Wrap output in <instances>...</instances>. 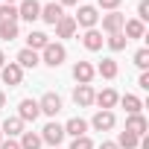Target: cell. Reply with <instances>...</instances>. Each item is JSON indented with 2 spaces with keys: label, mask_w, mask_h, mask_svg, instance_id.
Listing matches in <instances>:
<instances>
[{
  "label": "cell",
  "mask_w": 149,
  "mask_h": 149,
  "mask_svg": "<svg viewBox=\"0 0 149 149\" xmlns=\"http://www.w3.org/2000/svg\"><path fill=\"white\" fill-rule=\"evenodd\" d=\"M41 64H47V67H58L64 58H67V50H64V44H56V41H50L44 50H41Z\"/></svg>",
  "instance_id": "cell-1"
},
{
  "label": "cell",
  "mask_w": 149,
  "mask_h": 149,
  "mask_svg": "<svg viewBox=\"0 0 149 149\" xmlns=\"http://www.w3.org/2000/svg\"><path fill=\"white\" fill-rule=\"evenodd\" d=\"M73 21H76V26H82V29H97V24H100V9H97V6H79V12L73 15Z\"/></svg>",
  "instance_id": "cell-2"
},
{
  "label": "cell",
  "mask_w": 149,
  "mask_h": 149,
  "mask_svg": "<svg viewBox=\"0 0 149 149\" xmlns=\"http://www.w3.org/2000/svg\"><path fill=\"white\" fill-rule=\"evenodd\" d=\"M64 137H67V134H64L61 123H56V120H50V123H47V126L41 129V143H50L53 149H58Z\"/></svg>",
  "instance_id": "cell-3"
},
{
  "label": "cell",
  "mask_w": 149,
  "mask_h": 149,
  "mask_svg": "<svg viewBox=\"0 0 149 149\" xmlns=\"http://www.w3.org/2000/svg\"><path fill=\"white\" fill-rule=\"evenodd\" d=\"M0 79H3V85H9V88H18V85L24 82V70H21L15 61H9V64L0 67Z\"/></svg>",
  "instance_id": "cell-4"
},
{
  "label": "cell",
  "mask_w": 149,
  "mask_h": 149,
  "mask_svg": "<svg viewBox=\"0 0 149 149\" xmlns=\"http://www.w3.org/2000/svg\"><path fill=\"white\" fill-rule=\"evenodd\" d=\"M38 111H41V114H47V117H56V114L61 111V97H58V94H53V91H47V94L38 100Z\"/></svg>",
  "instance_id": "cell-5"
},
{
  "label": "cell",
  "mask_w": 149,
  "mask_h": 149,
  "mask_svg": "<svg viewBox=\"0 0 149 149\" xmlns=\"http://www.w3.org/2000/svg\"><path fill=\"white\" fill-rule=\"evenodd\" d=\"M18 117L24 120V123H35L38 117H41V111H38V100H21V105H18Z\"/></svg>",
  "instance_id": "cell-6"
},
{
  "label": "cell",
  "mask_w": 149,
  "mask_h": 149,
  "mask_svg": "<svg viewBox=\"0 0 149 149\" xmlns=\"http://www.w3.org/2000/svg\"><path fill=\"white\" fill-rule=\"evenodd\" d=\"M38 15H41V3L38 0H21L18 3V18L21 21H38Z\"/></svg>",
  "instance_id": "cell-7"
},
{
  "label": "cell",
  "mask_w": 149,
  "mask_h": 149,
  "mask_svg": "<svg viewBox=\"0 0 149 149\" xmlns=\"http://www.w3.org/2000/svg\"><path fill=\"white\" fill-rule=\"evenodd\" d=\"M97 76V70L91 61H76L73 64V79H76L79 85H91V79Z\"/></svg>",
  "instance_id": "cell-8"
},
{
  "label": "cell",
  "mask_w": 149,
  "mask_h": 149,
  "mask_svg": "<svg viewBox=\"0 0 149 149\" xmlns=\"http://www.w3.org/2000/svg\"><path fill=\"white\" fill-rule=\"evenodd\" d=\"M114 123H117V117H114V111H97L94 114V120H91V126H94V132H111L114 129Z\"/></svg>",
  "instance_id": "cell-9"
},
{
  "label": "cell",
  "mask_w": 149,
  "mask_h": 149,
  "mask_svg": "<svg viewBox=\"0 0 149 149\" xmlns=\"http://www.w3.org/2000/svg\"><path fill=\"white\" fill-rule=\"evenodd\" d=\"M123 24H126V15H120V12H108V15H102V32H108V35L123 32Z\"/></svg>",
  "instance_id": "cell-10"
},
{
  "label": "cell",
  "mask_w": 149,
  "mask_h": 149,
  "mask_svg": "<svg viewBox=\"0 0 149 149\" xmlns=\"http://www.w3.org/2000/svg\"><path fill=\"white\" fill-rule=\"evenodd\" d=\"M126 132H132V134L143 137V134L149 132V120H146L143 114H129V117H126Z\"/></svg>",
  "instance_id": "cell-11"
},
{
  "label": "cell",
  "mask_w": 149,
  "mask_h": 149,
  "mask_svg": "<svg viewBox=\"0 0 149 149\" xmlns=\"http://www.w3.org/2000/svg\"><path fill=\"white\" fill-rule=\"evenodd\" d=\"M117 100H120V94L114 91V88H105V91H100V94H94V102L102 108V111H111L114 105H117Z\"/></svg>",
  "instance_id": "cell-12"
},
{
  "label": "cell",
  "mask_w": 149,
  "mask_h": 149,
  "mask_svg": "<svg viewBox=\"0 0 149 149\" xmlns=\"http://www.w3.org/2000/svg\"><path fill=\"white\" fill-rule=\"evenodd\" d=\"M73 102H76L79 108L94 105V88L91 85H76V88H73Z\"/></svg>",
  "instance_id": "cell-13"
},
{
  "label": "cell",
  "mask_w": 149,
  "mask_h": 149,
  "mask_svg": "<svg viewBox=\"0 0 149 149\" xmlns=\"http://www.w3.org/2000/svg\"><path fill=\"white\" fill-rule=\"evenodd\" d=\"M61 15H64V9H61L58 3H47V6H41V15H38V18H41L44 24L56 26V24L61 21Z\"/></svg>",
  "instance_id": "cell-14"
},
{
  "label": "cell",
  "mask_w": 149,
  "mask_h": 149,
  "mask_svg": "<svg viewBox=\"0 0 149 149\" xmlns=\"http://www.w3.org/2000/svg\"><path fill=\"white\" fill-rule=\"evenodd\" d=\"M15 64H18L21 70H35V67L41 64V58H38L35 50H26V47H24V50L18 53V61H15Z\"/></svg>",
  "instance_id": "cell-15"
},
{
  "label": "cell",
  "mask_w": 149,
  "mask_h": 149,
  "mask_svg": "<svg viewBox=\"0 0 149 149\" xmlns=\"http://www.w3.org/2000/svg\"><path fill=\"white\" fill-rule=\"evenodd\" d=\"M61 129H64V134H70V137H82V134H88V120H82V117H70Z\"/></svg>",
  "instance_id": "cell-16"
},
{
  "label": "cell",
  "mask_w": 149,
  "mask_h": 149,
  "mask_svg": "<svg viewBox=\"0 0 149 149\" xmlns=\"http://www.w3.org/2000/svg\"><path fill=\"white\" fill-rule=\"evenodd\" d=\"M76 21H73V15H61V21L56 24V35L58 38H73V35H76Z\"/></svg>",
  "instance_id": "cell-17"
},
{
  "label": "cell",
  "mask_w": 149,
  "mask_h": 149,
  "mask_svg": "<svg viewBox=\"0 0 149 149\" xmlns=\"http://www.w3.org/2000/svg\"><path fill=\"white\" fill-rule=\"evenodd\" d=\"M82 44H85V50L97 53V50H102L105 38H102V32H100V29H85V35H82Z\"/></svg>",
  "instance_id": "cell-18"
},
{
  "label": "cell",
  "mask_w": 149,
  "mask_h": 149,
  "mask_svg": "<svg viewBox=\"0 0 149 149\" xmlns=\"http://www.w3.org/2000/svg\"><path fill=\"white\" fill-rule=\"evenodd\" d=\"M123 35H126V41H132V38H143V35H146V24H140L137 18H132V21L123 24Z\"/></svg>",
  "instance_id": "cell-19"
},
{
  "label": "cell",
  "mask_w": 149,
  "mask_h": 149,
  "mask_svg": "<svg viewBox=\"0 0 149 149\" xmlns=\"http://www.w3.org/2000/svg\"><path fill=\"white\" fill-rule=\"evenodd\" d=\"M47 44H50V35H47V32L32 29V32L26 35V50H35V53H38V50H44Z\"/></svg>",
  "instance_id": "cell-20"
},
{
  "label": "cell",
  "mask_w": 149,
  "mask_h": 149,
  "mask_svg": "<svg viewBox=\"0 0 149 149\" xmlns=\"http://www.w3.org/2000/svg\"><path fill=\"white\" fill-rule=\"evenodd\" d=\"M0 132L9 134V137H18V134H24V120L21 117H6L3 126H0Z\"/></svg>",
  "instance_id": "cell-21"
},
{
  "label": "cell",
  "mask_w": 149,
  "mask_h": 149,
  "mask_svg": "<svg viewBox=\"0 0 149 149\" xmlns=\"http://www.w3.org/2000/svg\"><path fill=\"white\" fill-rule=\"evenodd\" d=\"M123 108H126V114H140V108H143V102H140V97H134V94H123L120 100H117Z\"/></svg>",
  "instance_id": "cell-22"
},
{
  "label": "cell",
  "mask_w": 149,
  "mask_h": 149,
  "mask_svg": "<svg viewBox=\"0 0 149 149\" xmlns=\"http://www.w3.org/2000/svg\"><path fill=\"white\" fill-rule=\"evenodd\" d=\"M94 70L100 73V76H102V79H114L120 67H117V61H114V58H102V61H100V64H97Z\"/></svg>",
  "instance_id": "cell-23"
},
{
  "label": "cell",
  "mask_w": 149,
  "mask_h": 149,
  "mask_svg": "<svg viewBox=\"0 0 149 149\" xmlns=\"http://www.w3.org/2000/svg\"><path fill=\"white\" fill-rule=\"evenodd\" d=\"M18 38V21H0V41H15Z\"/></svg>",
  "instance_id": "cell-24"
},
{
  "label": "cell",
  "mask_w": 149,
  "mask_h": 149,
  "mask_svg": "<svg viewBox=\"0 0 149 149\" xmlns=\"http://www.w3.org/2000/svg\"><path fill=\"white\" fill-rule=\"evenodd\" d=\"M105 44H108V50H111V53H120V50H126V44H129V41H126V35H123V32H114V35H108V38H105Z\"/></svg>",
  "instance_id": "cell-25"
},
{
  "label": "cell",
  "mask_w": 149,
  "mask_h": 149,
  "mask_svg": "<svg viewBox=\"0 0 149 149\" xmlns=\"http://www.w3.org/2000/svg\"><path fill=\"white\" fill-rule=\"evenodd\" d=\"M21 149H41V134L24 132V134H21Z\"/></svg>",
  "instance_id": "cell-26"
},
{
  "label": "cell",
  "mask_w": 149,
  "mask_h": 149,
  "mask_svg": "<svg viewBox=\"0 0 149 149\" xmlns=\"http://www.w3.org/2000/svg\"><path fill=\"white\" fill-rule=\"evenodd\" d=\"M137 134H132V132H120V137H117V146L120 149H137Z\"/></svg>",
  "instance_id": "cell-27"
},
{
  "label": "cell",
  "mask_w": 149,
  "mask_h": 149,
  "mask_svg": "<svg viewBox=\"0 0 149 149\" xmlns=\"http://www.w3.org/2000/svg\"><path fill=\"white\" fill-rule=\"evenodd\" d=\"M0 21H18V6L0 3Z\"/></svg>",
  "instance_id": "cell-28"
},
{
  "label": "cell",
  "mask_w": 149,
  "mask_h": 149,
  "mask_svg": "<svg viewBox=\"0 0 149 149\" xmlns=\"http://www.w3.org/2000/svg\"><path fill=\"white\" fill-rule=\"evenodd\" d=\"M134 64H137L140 70H146V67H149V50H146V47H140V50L134 53Z\"/></svg>",
  "instance_id": "cell-29"
},
{
  "label": "cell",
  "mask_w": 149,
  "mask_h": 149,
  "mask_svg": "<svg viewBox=\"0 0 149 149\" xmlns=\"http://www.w3.org/2000/svg\"><path fill=\"white\" fill-rule=\"evenodd\" d=\"M70 149H94V140H91L88 134H82V137H73Z\"/></svg>",
  "instance_id": "cell-30"
},
{
  "label": "cell",
  "mask_w": 149,
  "mask_h": 149,
  "mask_svg": "<svg viewBox=\"0 0 149 149\" xmlns=\"http://www.w3.org/2000/svg\"><path fill=\"white\" fill-rule=\"evenodd\" d=\"M137 21L140 24L149 21V0H140V3H137Z\"/></svg>",
  "instance_id": "cell-31"
},
{
  "label": "cell",
  "mask_w": 149,
  "mask_h": 149,
  "mask_svg": "<svg viewBox=\"0 0 149 149\" xmlns=\"http://www.w3.org/2000/svg\"><path fill=\"white\" fill-rule=\"evenodd\" d=\"M120 3H123V0H100V9H105V12H117Z\"/></svg>",
  "instance_id": "cell-32"
},
{
  "label": "cell",
  "mask_w": 149,
  "mask_h": 149,
  "mask_svg": "<svg viewBox=\"0 0 149 149\" xmlns=\"http://www.w3.org/2000/svg\"><path fill=\"white\" fill-rule=\"evenodd\" d=\"M137 88H140V91H149V73H146V70L140 73V79H137Z\"/></svg>",
  "instance_id": "cell-33"
},
{
  "label": "cell",
  "mask_w": 149,
  "mask_h": 149,
  "mask_svg": "<svg viewBox=\"0 0 149 149\" xmlns=\"http://www.w3.org/2000/svg\"><path fill=\"white\" fill-rule=\"evenodd\" d=\"M0 149H21V143L9 137V140H0Z\"/></svg>",
  "instance_id": "cell-34"
},
{
  "label": "cell",
  "mask_w": 149,
  "mask_h": 149,
  "mask_svg": "<svg viewBox=\"0 0 149 149\" xmlns=\"http://www.w3.org/2000/svg\"><path fill=\"white\" fill-rule=\"evenodd\" d=\"M100 149H120V146H117L114 140H102V143H100Z\"/></svg>",
  "instance_id": "cell-35"
},
{
  "label": "cell",
  "mask_w": 149,
  "mask_h": 149,
  "mask_svg": "<svg viewBox=\"0 0 149 149\" xmlns=\"http://www.w3.org/2000/svg\"><path fill=\"white\" fill-rule=\"evenodd\" d=\"M76 3H79V0H58V6H61V9H64V6H76Z\"/></svg>",
  "instance_id": "cell-36"
},
{
  "label": "cell",
  "mask_w": 149,
  "mask_h": 149,
  "mask_svg": "<svg viewBox=\"0 0 149 149\" xmlns=\"http://www.w3.org/2000/svg\"><path fill=\"white\" fill-rule=\"evenodd\" d=\"M3 105H6V94H3V91H0V108H3Z\"/></svg>",
  "instance_id": "cell-37"
},
{
  "label": "cell",
  "mask_w": 149,
  "mask_h": 149,
  "mask_svg": "<svg viewBox=\"0 0 149 149\" xmlns=\"http://www.w3.org/2000/svg\"><path fill=\"white\" fill-rule=\"evenodd\" d=\"M6 64V56H3V50H0V67H3Z\"/></svg>",
  "instance_id": "cell-38"
},
{
  "label": "cell",
  "mask_w": 149,
  "mask_h": 149,
  "mask_svg": "<svg viewBox=\"0 0 149 149\" xmlns=\"http://www.w3.org/2000/svg\"><path fill=\"white\" fill-rule=\"evenodd\" d=\"M0 3H9V6H15V3H18V0H0Z\"/></svg>",
  "instance_id": "cell-39"
},
{
  "label": "cell",
  "mask_w": 149,
  "mask_h": 149,
  "mask_svg": "<svg viewBox=\"0 0 149 149\" xmlns=\"http://www.w3.org/2000/svg\"><path fill=\"white\" fill-rule=\"evenodd\" d=\"M0 140H3V132H0Z\"/></svg>",
  "instance_id": "cell-40"
}]
</instances>
